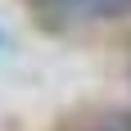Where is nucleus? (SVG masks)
<instances>
[{
	"instance_id": "1",
	"label": "nucleus",
	"mask_w": 131,
	"mask_h": 131,
	"mask_svg": "<svg viewBox=\"0 0 131 131\" xmlns=\"http://www.w3.org/2000/svg\"><path fill=\"white\" fill-rule=\"evenodd\" d=\"M45 18L59 23H100V18H127L131 0H32Z\"/></svg>"
},
{
	"instance_id": "2",
	"label": "nucleus",
	"mask_w": 131,
	"mask_h": 131,
	"mask_svg": "<svg viewBox=\"0 0 131 131\" xmlns=\"http://www.w3.org/2000/svg\"><path fill=\"white\" fill-rule=\"evenodd\" d=\"M86 131H131V113L127 108H104V113H95V122H86Z\"/></svg>"
}]
</instances>
